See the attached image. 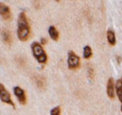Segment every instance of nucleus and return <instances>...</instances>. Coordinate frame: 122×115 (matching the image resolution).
I'll return each instance as SVG.
<instances>
[{"instance_id":"nucleus-9","label":"nucleus","mask_w":122,"mask_h":115,"mask_svg":"<svg viewBox=\"0 0 122 115\" xmlns=\"http://www.w3.org/2000/svg\"><path fill=\"white\" fill-rule=\"evenodd\" d=\"M49 34L50 35L51 39L54 40H59V32L57 31V29H55L54 26H50L49 29Z\"/></svg>"},{"instance_id":"nucleus-5","label":"nucleus","mask_w":122,"mask_h":115,"mask_svg":"<svg viewBox=\"0 0 122 115\" xmlns=\"http://www.w3.org/2000/svg\"><path fill=\"white\" fill-rule=\"evenodd\" d=\"M13 91H14V94L17 98L19 103L22 105H25L27 103V98H26L24 90L22 89L20 86H14Z\"/></svg>"},{"instance_id":"nucleus-10","label":"nucleus","mask_w":122,"mask_h":115,"mask_svg":"<svg viewBox=\"0 0 122 115\" xmlns=\"http://www.w3.org/2000/svg\"><path fill=\"white\" fill-rule=\"evenodd\" d=\"M107 40H108V42L110 43L111 46H115V45L116 39H115V33H114L112 30L107 31Z\"/></svg>"},{"instance_id":"nucleus-3","label":"nucleus","mask_w":122,"mask_h":115,"mask_svg":"<svg viewBox=\"0 0 122 115\" xmlns=\"http://www.w3.org/2000/svg\"><path fill=\"white\" fill-rule=\"evenodd\" d=\"M0 100L3 103L13 106V108H15V104L11 98L10 93L9 92V91L4 87V86L1 82H0Z\"/></svg>"},{"instance_id":"nucleus-13","label":"nucleus","mask_w":122,"mask_h":115,"mask_svg":"<svg viewBox=\"0 0 122 115\" xmlns=\"http://www.w3.org/2000/svg\"><path fill=\"white\" fill-rule=\"evenodd\" d=\"M35 81L39 88H44L45 86V80L42 76H37L35 78Z\"/></svg>"},{"instance_id":"nucleus-6","label":"nucleus","mask_w":122,"mask_h":115,"mask_svg":"<svg viewBox=\"0 0 122 115\" xmlns=\"http://www.w3.org/2000/svg\"><path fill=\"white\" fill-rule=\"evenodd\" d=\"M0 15L5 20H9L12 18L10 9L9 8V6L4 4V3H0Z\"/></svg>"},{"instance_id":"nucleus-11","label":"nucleus","mask_w":122,"mask_h":115,"mask_svg":"<svg viewBox=\"0 0 122 115\" xmlns=\"http://www.w3.org/2000/svg\"><path fill=\"white\" fill-rule=\"evenodd\" d=\"M3 39H4V41L6 44H9V45L11 44V42H12V36H11L9 30L3 31Z\"/></svg>"},{"instance_id":"nucleus-2","label":"nucleus","mask_w":122,"mask_h":115,"mask_svg":"<svg viewBox=\"0 0 122 115\" xmlns=\"http://www.w3.org/2000/svg\"><path fill=\"white\" fill-rule=\"evenodd\" d=\"M31 48H32L34 56L36 58L38 62L40 64H44L47 62V55L44 52L40 44H39L38 42H34L31 45Z\"/></svg>"},{"instance_id":"nucleus-16","label":"nucleus","mask_w":122,"mask_h":115,"mask_svg":"<svg viewBox=\"0 0 122 115\" xmlns=\"http://www.w3.org/2000/svg\"><path fill=\"white\" fill-rule=\"evenodd\" d=\"M46 43H47V40H46L45 38H42V39H41V44L45 45Z\"/></svg>"},{"instance_id":"nucleus-1","label":"nucleus","mask_w":122,"mask_h":115,"mask_svg":"<svg viewBox=\"0 0 122 115\" xmlns=\"http://www.w3.org/2000/svg\"><path fill=\"white\" fill-rule=\"evenodd\" d=\"M30 27L24 12L20 13L18 19V37L21 41H26L29 37Z\"/></svg>"},{"instance_id":"nucleus-15","label":"nucleus","mask_w":122,"mask_h":115,"mask_svg":"<svg viewBox=\"0 0 122 115\" xmlns=\"http://www.w3.org/2000/svg\"><path fill=\"white\" fill-rule=\"evenodd\" d=\"M89 75H90V78H93L94 71H93V69H91V68H90V69H89Z\"/></svg>"},{"instance_id":"nucleus-18","label":"nucleus","mask_w":122,"mask_h":115,"mask_svg":"<svg viewBox=\"0 0 122 115\" xmlns=\"http://www.w3.org/2000/svg\"><path fill=\"white\" fill-rule=\"evenodd\" d=\"M56 2H59V0H55Z\"/></svg>"},{"instance_id":"nucleus-17","label":"nucleus","mask_w":122,"mask_h":115,"mask_svg":"<svg viewBox=\"0 0 122 115\" xmlns=\"http://www.w3.org/2000/svg\"><path fill=\"white\" fill-rule=\"evenodd\" d=\"M117 59H118V62L120 63V60H121V59H120V57H117Z\"/></svg>"},{"instance_id":"nucleus-8","label":"nucleus","mask_w":122,"mask_h":115,"mask_svg":"<svg viewBox=\"0 0 122 115\" xmlns=\"http://www.w3.org/2000/svg\"><path fill=\"white\" fill-rule=\"evenodd\" d=\"M115 87H116V93L118 96L120 101L122 103V77L120 79H119L116 81L115 84Z\"/></svg>"},{"instance_id":"nucleus-4","label":"nucleus","mask_w":122,"mask_h":115,"mask_svg":"<svg viewBox=\"0 0 122 115\" xmlns=\"http://www.w3.org/2000/svg\"><path fill=\"white\" fill-rule=\"evenodd\" d=\"M80 57L74 51H70L68 56V67L70 70H75L80 67Z\"/></svg>"},{"instance_id":"nucleus-12","label":"nucleus","mask_w":122,"mask_h":115,"mask_svg":"<svg viewBox=\"0 0 122 115\" xmlns=\"http://www.w3.org/2000/svg\"><path fill=\"white\" fill-rule=\"evenodd\" d=\"M83 56L85 59H89L92 56V50L90 48V46H85L84 48V53H83Z\"/></svg>"},{"instance_id":"nucleus-14","label":"nucleus","mask_w":122,"mask_h":115,"mask_svg":"<svg viewBox=\"0 0 122 115\" xmlns=\"http://www.w3.org/2000/svg\"><path fill=\"white\" fill-rule=\"evenodd\" d=\"M60 108L59 107H55L50 111V115H60Z\"/></svg>"},{"instance_id":"nucleus-7","label":"nucleus","mask_w":122,"mask_h":115,"mask_svg":"<svg viewBox=\"0 0 122 115\" xmlns=\"http://www.w3.org/2000/svg\"><path fill=\"white\" fill-rule=\"evenodd\" d=\"M107 95L110 99L115 98V83H114V79L112 77L109 78L108 82H107Z\"/></svg>"},{"instance_id":"nucleus-19","label":"nucleus","mask_w":122,"mask_h":115,"mask_svg":"<svg viewBox=\"0 0 122 115\" xmlns=\"http://www.w3.org/2000/svg\"><path fill=\"white\" fill-rule=\"evenodd\" d=\"M121 112H122V106H121Z\"/></svg>"}]
</instances>
